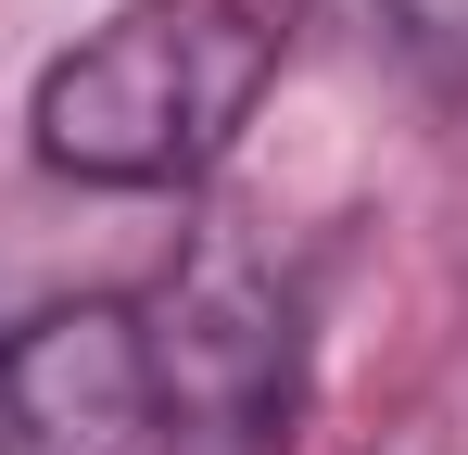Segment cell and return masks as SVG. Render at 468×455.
<instances>
[{
    "instance_id": "1",
    "label": "cell",
    "mask_w": 468,
    "mask_h": 455,
    "mask_svg": "<svg viewBox=\"0 0 468 455\" xmlns=\"http://www.w3.org/2000/svg\"><path fill=\"white\" fill-rule=\"evenodd\" d=\"M279 26L253 0H127L38 76V152L89 190H177L253 127Z\"/></svg>"
},
{
    "instance_id": "2",
    "label": "cell",
    "mask_w": 468,
    "mask_h": 455,
    "mask_svg": "<svg viewBox=\"0 0 468 455\" xmlns=\"http://www.w3.org/2000/svg\"><path fill=\"white\" fill-rule=\"evenodd\" d=\"M140 354H153V443L165 455H292L304 329H292V291L253 253L216 240L165 291V316H140Z\"/></svg>"
},
{
    "instance_id": "3",
    "label": "cell",
    "mask_w": 468,
    "mask_h": 455,
    "mask_svg": "<svg viewBox=\"0 0 468 455\" xmlns=\"http://www.w3.org/2000/svg\"><path fill=\"white\" fill-rule=\"evenodd\" d=\"M153 430V354L127 303H51L0 329V455H127Z\"/></svg>"
},
{
    "instance_id": "4",
    "label": "cell",
    "mask_w": 468,
    "mask_h": 455,
    "mask_svg": "<svg viewBox=\"0 0 468 455\" xmlns=\"http://www.w3.org/2000/svg\"><path fill=\"white\" fill-rule=\"evenodd\" d=\"M392 38L431 64H468V0H392Z\"/></svg>"
}]
</instances>
